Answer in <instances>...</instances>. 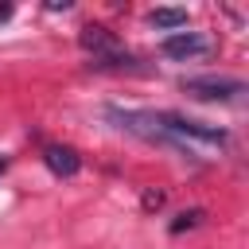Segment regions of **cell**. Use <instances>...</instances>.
Segmentation results:
<instances>
[{"mask_svg":"<svg viewBox=\"0 0 249 249\" xmlns=\"http://www.w3.org/2000/svg\"><path fill=\"white\" fill-rule=\"evenodd\" d=\"M183 93L195 101H237L245 93V82L226 74H202V78H183Z\"/></svg>","mask_w":249,"mask_h":249,"instance_id":"obj_1","label":"cell"},{"mask_svg":"<svg viewBox=\"0 0 249 249\" xmlns=\"http://www.w3.org/2000/svg\"><path fill=\"white\" fill-rule=\"evenodd\" d=\"M78 43H82V51H89L93 54V62H105V58H117L124 47L117 43V35L109 31V27H101V23H86L82 31H78ZM89 62V66H93Z\"/></svg>","mask_w":249,"mask_h":249,"instance_id":"obj_2","label":"cell"},{"mask_svg":"<svg viewBox=\"0 0 249 249\" xmlns=\"http://www.w3.org/2000/svg\"><path fill=\"white\" fill-rule=\"evenodd\" d=\"M160 51H163L167 58H175V62H187V58H202V54L210 51V43H206L198 31H171V35L160 43Z\"/></svg>","mask_w":249,"mask_h":249,"instance_id":"obj_3","label":"cell"},{"mask_svg":"<svg viewBox=\"0 0 249 249\" xmlns=\"http://www.w3.org/2000/svg\"><path fill=\"white\" fill-rule=\"evenodd\" d=\"M43 163H47L58 179H70V175H78L82 156H78L70 144H47V148H43Z\"/></svg>","mask_w":249,"mask_h":249,"instance_id":"obj_4","label":"cell"},{"mask_svg":"<svg viewBox=\"0 0 249 249\" xmlns=\"http://www.w3.org/2000/svg\"><path fill=\"white\" fill-rule=\"evenodd\" d=\"M148 19H152L156 27H183V23H187V8H156Z\"/></svg>","mask_w":249,"mask_h":249,"instance_id":"obj_5","label":"cell"},{"mask_svg":"<svg viewBox=\"0 0 249 249\" xmlns=\"http://www.w3.org/2000/svg\"><path fill=\"white\" fill-rule=\"evenodd\" d=\"M198 218H202V210H187V214H179V218L171 222V233H183V230L198 226Z\"/></svg>","mask_w":249,"mask_h":249,"instance_id":"obj_6","label":"cell"},{"mask_svg":"<svg viewBox=\"0 0 249 249\" xmlns=\"http://www.w3.org/2000/svg\"><path fill=\"white\" fill-rule=\"evenodd\" d=\"M144 206H148V210H160V206H163V191H148V195H144Z\"/></svg>","mask_w":249,"mask_h":249,"instance_id":"obj_7","label":"cell"},{"mask_svg":"<svg viewBox=\"0 0 249 249\" xmlns=\"http://www.w3.org/2000/svg\"><path fill=\"white\" fill-rule=\"evenodd\" d=\"M12 16V4H0V19H8Z\"/></svg>","mask_w":249,"mask_h":249,"instance_id":"obj_8","label":"cell"},{"mask_svg":"<svg viewBox=\"0 0 249 249\" xmlns=\"http://www.w3.org/2000/svg\"><path fill=\"white\" fill-rule=\"evenodd\" d=\"M4 167H8V160H4V156H0V171H4Z\"/></svg>","mask_w":249,"mask_h":249,"instance_id":"obj_9","label":"cell"}]
</instances>
